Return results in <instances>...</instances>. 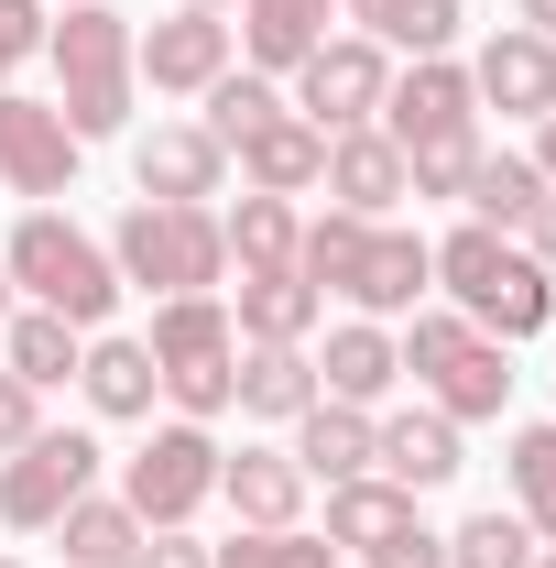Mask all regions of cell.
I'll return each instance as SVG.
<instances>
[{
	"label": "cell",
	"instance_id": "1",
	"mask_svg": "<svg viewBox=\"0 0 556 568\" xmlns=\"http://www.w3.org/2000/svg\"><path fill=\"white\" fill-rule=\"evenodd\" d=\"M436 295L481 328V339H535V328H556V274L524 252V241H502V230H481V219H459L447 241H436Z\"/></svg>",
	"mask_w": 556,
	"mask_h": 568
},
{
	"label": "cell",
	"instance_id": "2",
	"mask_svg": "<svg viewBox=\"0 0 556 568\" xmlns=\"http://www.w3.org/2000/svg\"><path fill=\"white\" fill-rule=\"evenodd\" d=\"M44 55H55V110L76 142H110L132 121V22L110 0H66V22H44Z\"/></svg>",
	"mask_w": 556,
	"mask_h": 568
},
{
	"label": "cell",
	"instance_id": "3",
	"mask_svg": "<svg viewBox=\"0 0 556 568\" xmlns=\"http://www.w3.org/2000/svg\"><path fill=\"white\" fill-rule=\"evenodd\" d=\"M0 274L22 284L33 306H55L66 328H99V317L121 306V263H110V241H87L66 209H22V230L0 241Z\"/></svg>",
	"mask_w": 556,
	"mask_h": 568
},
{
	"label": "cell",
	"instance_id": "4",
	"mask_svg": "<svg viewBox=\"0 0 556 568\" xmlns=\"http://www.w3.org/2000/svg\"><path fill=\"white\" fill-rule=\"evenodd\" d=\"M393 351H404V372L425 383V405H436L447 426H491L502 405H513V351L481 339L459 306H415V328H404Z\"/></svg>",
	"mask_w": 556,
	"mask_h": 568
},
{
	"label": "cell",
	"instance_id": "5",
	"mask_svg": "<svg viewBox=\"0 0 556 568\" xmlns=\"http://www.w3.org/2000/svg\"><path fill=\"white\" fill-rule=\"evenodd\" d=\"M110 263L142 295H218L229 284V241H218V209H164V197H132L121 230H110Z\"/></svg>",
	"mask_w": 556,
	"mask_h": 568
},
{
	"label": "cell",
	"instance_id": "6",
	"mask_svg": "<svg viewBox=\"0 0 556 568\" xmlns=\"http://www.w3.org/2000/svg\"><path fill=\"white\" fill-rule=\"evenodd\" d=\"M142 351L164 372V405L186 426L229 416V361H240V328H229V306L218 295H164L153 306V328H142Z\"/></svg>",
	"mask_w": 556,
	"mask_h": 568
},
{
	"label": "cell",
	"instance_id": "7",
	"mask_svg": "<svg viewBox=\"0 0 556 568\" xmlns=\"http://www.w3.org/2000/svg\"><path fill=\"white\" fill-rule=\"evenodd\" d=\"M121 503H132L142 525H197V514L218 503V437L186 426V416L153 426L132 459H121Z\"/></svg>",
	"mask_w": 556,
	"mask_h": 568
},
{
	"label": "cell",
	"instance_id": "8",
	"mask_svg": "<svg viewBox=\"0 0 556 568\" xmlns=\"http://www.w3.org/2000/svg\"><path fill=\"white\" fill-rule=\"evenodd\" d=\"M76 493H99V437L87 426H33L0 459V525H22V536H55V514Z\"/></svg>",
	"mask_w": 556,
	"mask_h": 568
},
{
	"label": "cell",
	"instance_id": "9",
	"mask_svg": "<svg viewBox=\"0 0 556 568\" xmlns=\"http://www.w3.org/2000/svg\"><path fill=\"white\" fill-rule=\"evenodd\" d=\"M382 88H393V55H382L371 33H328V44L295 67V121L360 132V121H382Z\"/></svg>",
	"mask_w": 556,
	"mask_h": 568
},
{
	"label": "cell",
	"instance_id": "10",
	"mask_svg": "<svg viewBox=\"0 0 556 568\" xmlns=\"http://www.w3.org/2000/svg\"><path fill=\"white\" fill-rule=\"evenodd\" d=\"M76 153H87V142L66 132V110H55V99H22V88H0V186H11V197L55 209V197L76 186Z\"/></svg>",
	"mask_w": 556,
	"mask_h": 568
},
{
	"label": "cell",
	"instance_id": "11",
	"mask_svg": "<svg viewBox=\"0 0 556 568\" xmlns=\"http://www.w3.org/2000/svg\"><path fill=\"white\" fill-rule=\"evenodd\" d=\"M229 67H240V33L218 11H164L153 33H132V77H153L164 99H208Z\"/></svg>",
	"mask_w": 556,
	"mask_h": 568
},
{
	"label": "cell",
	"instance_id": "12",
	"mask_svg": "<svg viewBox=\"0 0 556 568\" xmlns=\"http://www.w3.org/2000/svg\"><path fill=\"white\" fill-rule=\"evenodd\" d=\"M382 132L404 142H459L481 132V99H470V67L459 55H415V67H393V88H382Z\"/></svg>",
	"mask_w": 556,
	"mask_h": 568
},
{
	"label": "cell",
	"instance_id": "13",
	"mask_svg": "<svg viewBox=\"0 0 556 568\" xmlns=\"http://www.w3.org/2000/svg\"><path fill=\"white\" fill-rule=\"evenodd\" d=\"M470 99L502 110V121H546V110H556V44L524 33V22H502L481 55H470Z\"/></svg>",
	"mask_w": 556,
	"mask_h": 568
},
{
	"label": "cell",
	"instance_id": "14",
	"mask_svg": "<svg viewBox=\"0 0 556 568\" xmlns=\"http://www.w3.org/2000/svg\"><path fill=\"white\" fill-rule=\"evenodd\" d=\"M425 284H436V241H425V230H393V219H371L360 274H349V306H360V317H415Z\"/></svg>",
	"mask_w": 556,
	"mask_h": 568
},
{
	"label": "cell",
	"instance_id": "15",
	"mask_svg": "<svg viewBox=\"0 0 556 568\" xmlns=\"http://www.w3.org/2000/svg\"><path fill=\"white\" fill-rule=\"evenodd\" d=\"M218 175H229V153H218L197 121H153V132L132 142V186H142V197H164V209H208Z\"/></svg>",
	"mask_w": 556,
	"mask_h": 568
},
{
	"label": "cell",
	"instance_id": "16",
	"mask_svg": "<svg viewBox=\"0 0 556 568\" xmlns=\"http://www.w3.org/2000/svg\"><path fill=\"white\" fill-rule=\"evenodd\" d=\"M328 209H360V219H393L415 186H404V142L382 132V121H360V132H328Z\"/></svg>",
	"mask_w": 556,
	"mask_h": 568
},
{
	"label": "cell",
	"instance_id": "17",
	"mask_svg": "<svg viewBox=\"0 0 556 568\" xmlns=\"http://www.w3.org/2000/svg\"><path fill=\"white\" fill-rule=\"evenodd\" d=\"M371 470H382L393 493H436V481H459V426L436 416V405L371 416Z\"/></svg>",
	"mask_w": 556,
	"mask_h": 568
},
{
	"label": "cell",
	"instance_id": "18",
	"mask_svg": "<svg viewBox=\"0 0 556 568\" xmlns=\"http://www.w3.org/2000/svg\"><path fill=\"white\" fill-rule=\"evenodd\" d=\"M240 55H251V77H295L328 33H339V0H240Z\"/></svg>",
	"mask_w": 556,
	"mask_h": 568
},
{
	"label": "cell",
	"instance_id": "19",
	"mask_svg": "<svg viewBox=\"0 0 556 568\" xmlns=\"http://www.w3.org/2000/svg\"><path fill=\"white\" fill-rule=\"evenodd\" d=\"M229 405L262 426H295L306 405H317V361L284 351V339H240V361H229Z\"/></svg>",
	"mask_w": 556,
	"mask_h": 568
},
{
	"label": "cell",
	"instance_id": "20",
	"mask_svg": "<svg viewBox=\"0 0 556 568\" xmlns=\"http://www.w3.org/2000/svg\"><path fill=\"white\" fill-rule=\"evenodd\" d=\"M317 317H328V295L295 274V263H284V274H240V284H229V328H240V339H284V351H306Z\"/></svg>",
	"mask_w": 556,
	"mask_h": 568
},
{
	"label": "cell",
	"instance_id": "21",
	"mask_svg": "<svg viewBox=\"0 0 556 568\" xmlns=\"http://www.w3.org/2000/svg\"><path fill=\"white\" fill-rule=\"evenodd\" d=\"M393 383H404V351H393V328H382V317L328 328V351H317V394H339V405H382Z\"/></svg>",
	"mask_w": 556,
	"mask_h": 568
},
{
	"label": "cell",
	"instance_id": "22",
	"mask_svg": "<svg viewBox=\"0 0 556 568\" xmlns=\"http://www.w3.org/2000/svg\"><path fill=\"white\" fill-rule=\"evenodd\" d=\"M306 493H317V481L295 470V448H240V459L218 448V503H229L240 525H295Z\"/></svg>",
	"mask_w": 556,
	"mask_h": 568
},
{
	"label": "cell",
	"instance_id": "23",
	"mask_svg": "<svg viewBox=\"0 0 556 568\" xmlns=\"http://www.w3.org/2000/svg\"><path fill=\"white\" fill-rule=\"evenodd\" d=\"M317 175H328V132L295 121V99H284V121H262V132L240 142V186H262V197H306Z\"/></svg>",
	"mask_w": 556,
	"mask_h": 568
},
{
	"label": "cell",
	"instance_id": "24",
	"mask_svg": "<svg viewBox=\"0 0 556 568\" xmlns=\"http://www.w3.org/2000/svg\"><path fill=\"white\" fill-rule=\"evenodd\" d=\"M295 470H306V481H328V493H339V481H360V470H371V405L317 394V405L295 416Z\"/></svg>",
	"mask_w": 556,
	"mask_h": 568
},
{
	"label": "cell",
	"instance_id": "25",
	"mask_svg": "<svg viewBox=\"0 0 556 568\" xmlns=\"http://www.w3.org/2000/svg\"><path fill=\"white\" fill-rule=\"evenodd\" d=\"M76 383H87V405H99V416H121V426H142V416H153V394H164L153 351H142V339H110V328H87Z\"/></svg>",
	"mask_w": 556,
	"mask_h": 568
},
{
	"label": "cell",
	"instance_id": "26",
	"mask_svg": "<svg viewBox=\"0 0 556 568\" xmlns=\"http://www.w3.org/2000/svg\"><path fill=\"white\" fill-rule=\"evenodd\" d=\"M142 536H153V525H142L121 493H76L66 514H55V547H66V568H132V558H142Z\"/></svg>",
	"mask_w": 556,
	"mask_h": 568
},
{
	"label": "cell",
	"instance_id": "27",
	"mask_svg": "<svg viewBox=\"0 0 556 568\" xmlns=\"http://www.w3.org/2000/svg\"><path fill=\"white\" fill-rule=\"evenodd\" d=\"M76 351H87V328H66L55 306H22V317H0V361L33 383V394H55L76 383Z\"/></svg>",
	"mask_w": 556,
	"mask_h": 568
},
{
	"label": "cell",
	"instance_id": "28",
	"mask_svg": "<svg viewBox=\"0 0 556 568\" xmlns=\"http://www.w3.org/2000/svg\"><path fill=\"white\" fill-rule=\"evenodd\" d=\"M295 197H262V186H240V209H218V241H229V263L240 274H284L295 263Z\"/></svg>",
	"mask_w": 556,
	"mask_h": 568
},
{
	"label": "cell",
	"instance_id": "29",
	"mask_svg": "<svg viewBox=\"0 0 556 568\" xmlns=\"http://www.w3.org/2000/svg\"><path fill=\"white\" fill-rule=\"evenodd\" d=\"M535 197H546L535 153H491V142H481V164H470V197H459V209L481 219V230H502V241H513V230L535 219Z\"/></svg>",
	"mask_w": 556,
	"mask_h": 568
},
{
	"label": "cell",
	"instance_id": "30",
	"mask_svg": "<svg viewBox=\"0 0 556 568\" xmlns=\"http://www.w3.org/2000/svg\"><path fill=\"white\" fill-rule=\"evenodd\" d=\"M404 525H415V493H393L382 470H360V481L328 493V547H360V558H371V547L404 536Z\"/></svg>",
	"mask_w": 556,
	"mask_h": 568
},
{
	"label": "cell",
	"instance_id": "31",
	"mask_svg": "<svg viewBox=\"0 0 556 568\" xmlns=\"http://www.w3.org/2000/svg\"><path fill=\"white\" fill-rule=\"evenodd\" d=\"M502 481H513V514L535 525V547H556V416H546V426H513Z\"/></svg>",
	"mask_w": 556,
	"mask_h": 568
},
{
	"label": "cell",
	"instance_id": "32",
	"mask_svg": "<svg viewBox=\"0 0 556 568\" xmlns=\"http://www.w3.org/2000/svg\"><path fill=\"white\" fill-rule=\"evenodd\" d=\"M360 241H371V219L360 209H328L295 230V274L317 284V295H349V274H360Z\"/></svg>",
	"mask_w": 556,
	"mask_h": 568
},
{
	"label": "cell",
	"instance_id": "33",
	"mask_svg": "<svg viewBox=\"0 0 556 568\" xmlns=\"http://www.w3.org/2000/svg\"><path fill=\"white\" fill-rule=\"evenodd\" d=\"M262 121H284V88H274V77H251V67H229V77L208 88V121H197V132H208L218 153H240Z\"/></svg>",
	"mask_w": 556,
	"mask_h": 568
},
{
	"label": "cell",
	"instance_id": "34",
	"mask_svg": "<svg viewBox=\"0 0 556 568\" xmlns=\"http://www.w3.org/2000/svg\"><path fill=\"white\" fill-rule=\"evenodd\" d=\"M208 568H339V547L306 525H240L229 547H208Z\"/></svg>",
	"mask_w": 556,
	"mask_h": 568
},
{
	"label": "cell",
	"instance_id": "35",
	"mask_svg": "<svg viewBox=\"0 0 556 568\" xmlns=\"http://www.w3.org/2000/svg\"><path fill=\"white\" fill-rule=\"evenodd\" d=\"M447 568H535V525H524L513 503H491V514H470V525L447 536Z\"/></svg>",
	"mask_w": 556,
	"mask_h": 568
},
{
	"label": "cell",
	"instance_id": "36",
	"mask_svg": "<svg viewBox=\"0 0 556 568\" xmlns=\"http://www.w3.org/2000/svg\"><path fill=\"white\" fill-rule=\"evenodd\" d=\"M459 22H470L459 0H393L371 44H382V55H447V44H459Z\"/></svg>",
	"mask_w": 556,
	"mask_h": 568
},
{
	"label": "cell",
	"instance_id": "37",
	"mask_svg": "<svg viewBox=\"0 0 556 568\" xmlns=\"http://www.w3.org/2000/svg\"><path fill=\"white\" fill-rule=\"evenodd\" d=\"M470 164H481V132L415 142V153H404V186H415V197H470Z\"/></svg>",
	"mask_w": 556,
	"mask_h": 568
},
{
	"label": "cell",
	"instance_id": "38",
	"mask_svg": "<svg viewBox=\"0 0 556 568\" xmlns=\"http://www.w3.org/2000/svg\"><path fill=\"white\" fill-rule=\"evenodd\" d=\"M44 55V0H0V88Z\"/></svg>",
	"mask_w": 556,
	"mask_h": 568
},
{
	"label": "cell",
	"instance_id": "39",
	"mask_svg": "<svg viewBox=\"0 0 556 568\" xmlns=\"http://www.w3.org/2000/svg\"><path fill=\"white\" fill-rule=\"evenodd\" d=\"M360 568H447V536H436V525H425V514H415L404 536H382V547H371V558H360Z\"/></svg>",
	"mask_w": 556,
	"mask_h": 568
},
{
	"label": "cell",
	"instance_id": "40",
	"mask_svg": "<svg viewBox=\"0 0 556 568\" xmlns=\"http://www.w3.org/2000/svg\"><path fill=\"white\" fill-rule=\"evenodd\" d=\"M33 426H44V394H33V383H22V372L0 361V459H11V448H22Z\"/></svg>",
	"mask_w": 556,
	"mask_h": 568
},
{
	"label": "cell",
	"instance_id": "41",
	"mask_svg": "<svg viewBox=\"0 0 556 568\" xmlns=\"http://www.w3.org/2000/svg\"><path fill=\"white\" fill-rule=\"evenodd\" d=\"M132 568H208V547H197L186 525H153V536H142V558H132Z\"/></svg>",
	"mask_w": 556,
	"mask_h": 568
},
{
	"label": "cell",
	"instance_id": "42",
	"mask_svg": "<svg viewBox=\"0 0 556 568\" xmlns=\"http://www.w3.org/2000/svg\"><path fill=\"white\" fill-rule=\"evenodd\" d=\"M513 241H524V252H535V263H546V274H556V186H546V197H535V219H524Z\"/></svg>",
	"mask_w": 556,
	"mask_h": 568
},
{
	"label": "cell",
	"instance_id": "43",
	"mask_svg": "<svg viewBox=\"0 0 556 568\" xmlns=\"http://www.w3.org/2000/svg\"><path fill=\"white\" fill-rule=\"evenodd\" d=\"M535 175H546V186H556V110H546V121H535Z\"/></svg>",
	"mask_w": 556,
	"mask_h": 568
},
{
	"label": "cell",
	"instance_id": "44",
	"mask_svg": "<svg viewBox=\"0 0 556 568\" xmlns=\"http://www.w3.org/2000/svg\"><path fill=\"white\" fill-rule=\"evenodd\" d=\"M382 11H393V0H339V22H360V33H382Z\"/></svg>",
	"mask_w": 556,
	"mask_h": 568
},
{
	"label": "cell",
	"instance_id": "45",
	"mask_svg": "<svg viewBox=\"0 0 556 568\" xmlns=\"http://www.w3.org/2000/svg\"><path fill=\"white\" fill-rule=\"evenodd\" d=\"M513 11H524V33H546V44H556V0H513Z\"/></svg>",
	"mask_w": 556,
	"mask_h": 568
},
{
	"label": "cell",
	"instance_id": "46",
	"mask_svg": "<svg viewBox=\"0 0 556 568\" xmlns=\"http://www.w3.org/2000/svg\"><path fill=\"white\" fill-rule=\"evenodd\" d=\"M175 11H229V0H175Z\"/></svg>",
	"mask_w": 556,
	"mask_h": 568
},
{
	"label": "cell",
	"instance_id": "47",
	"mask_svg": "<svg viewBox=\"0 0 556 568\" xmlns=\"http://www.w3.org/2000/svg\"><path fill=\"white\" fill-rule=\"evenodd\" d=\"M0 317H11V274H0Z\"/></svg>",
	"mask_w": 556,
	"mask_h": 568
},
{
	"label": "cell",
	"instance_id": "48",
	"mask_svg": "<svg viewBox=\"0 0 556 568\" xmlns=\"http://www.w3.org/2000/svg\"><path fill=\"white\" fill-rule=\"evenodd\" d=\"M535 568H556V547H535Z\"/></svg>",
	"mask_w": 556,
	"mask_h": 568
},
{
	"label": "cell",
	"instance_id": "49",
	"mask_svg": "<svg viewBox=\"0 0 556 568\" xmlns=\"http://www.w3.org/2000/svg\"><path fill=\"white\" fill-rule=\"evenodd\" d=\"M44 11H66V0H44Z\"/></svg>",
	"mask_w": 556,
	"mask_h": 568
},
{
	"label": "cell",
	"instance_id": "50",
	"mask_svg": "<svg viewBox=\"0 0 556 568\" xmlns=\"http://www.w3.org/2000/svg\"><path fill=\"white\" fill-rule=\"evenodd\" d=\"M0 568H11V558H0Z\"/></svg>",
	"mask_w": 556,
	"mask_h": 568
}]
</instances>
